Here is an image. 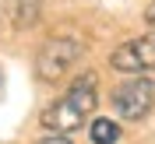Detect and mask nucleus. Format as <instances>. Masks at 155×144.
<instances>
[{
	"label": "nucleus",
	"mask_w": 155,
	"mask_h": 144,
	"mask_svg": "<svg viewBox=\"0 0 155 144\" xmlns=\"http://www.w3.org/2000/svg\"><path fill=\"white\" fill-rule=\"evenodd\" d=\"M95 74H81L74 85L67 88V95L57 98L53 106L42 113V126L53 130V134H71L78 126H85V120L95 113L99 95H95Z\"/></svg>",
	"instance_id": "f257e3e1"
},
{
	"label": "nucleus",
	"mask_w": 155,
	"mask_h": 144,
	"mask_svg": "<svg viewBox=\"0 0 155 144\" xmlns=\"http://www.w3.org/2000/svg\"><path fill=\"white\" fill-rule=\"evenodd\" d=\"M78 56H81V42L78 39H49L35 56V74L42 81H57V77H64V70Z\"/></svg>",
	"instance_id": "f03ea898"
},
{
	"label": "nucleus",
	"mask_w": 155,
	"mask_h": 144,
	"mask_svg": "<svg viewBox=\"0 0 155 144\" xmlns=\"http://www.w3.org/2000/svg\"><path fill=\"white\" fill-rule=\"evenodd\" d=\"M116 70H124V74H141V70H155V32L148 35H137L130 42L113 49V56H109Z\"/></svg>",
	"instance_id": "7ed1b4c3"
},
{
	"label": "nucleus",
	"mask_w": 155,
	"mask_h": 144,
	"mask_svg": "<svg viewBox=\"0 0 155 144\" xmlns=\"http://www.w3.org/2000/svg\"><path fill=\"white\" fill-rule=\"evenodd\" d=\"M152 102H155V85L152 81H141V77L127 81V85H120L113 91V106H116V113L124 120H141L152 109Z\"/></svg>",
	"instance_id": "20e7f679"
},
{
	"label": "nucleus",
	"mask_w": 155,
	"mask_h": 144,
	"mask_svg": "<svg viewBox=\"0 0 155 144\" xmlns=\"http://www.w3.org/2000/svg\"><path fill=\"white\" fill-rule=\"evenodd\" d=\"M92 144H116L120 141V126L113 120H92Z\"/></svg>",
	"instance_id": "39448f33"
},
{
	"label": "nucleus",
	"mask_w": 155,
	"mask_h": 144,
	"mask_svg": "<svg viewBox=\"0 0 155 144\" xmlns=\"http://www.w3.org/2000/svg\"><path fill=\"white\" fill-rule=\"evenodd\" d=\"M39 144H71V141H67V137H64V134H53V137H42V141H39Z\"/></svg>",
	"instance_id": "423d86ee"
},
{
	"label": "nucleus",
	"mask_w": 155,
	"mask_h": 144,
	"mask_svg": "<svg viewBox=\"0 0 155 144\" xmlns=\"http://www.w3.org/2000/svg\"><path fill=\"white\" fill-rule=\"evenodd\" d=\"M145 21H148V25H155V0L148 4V11H145Z\"/></svg>",
	"instance_id": "0eeeda50"
}]
</instances>
